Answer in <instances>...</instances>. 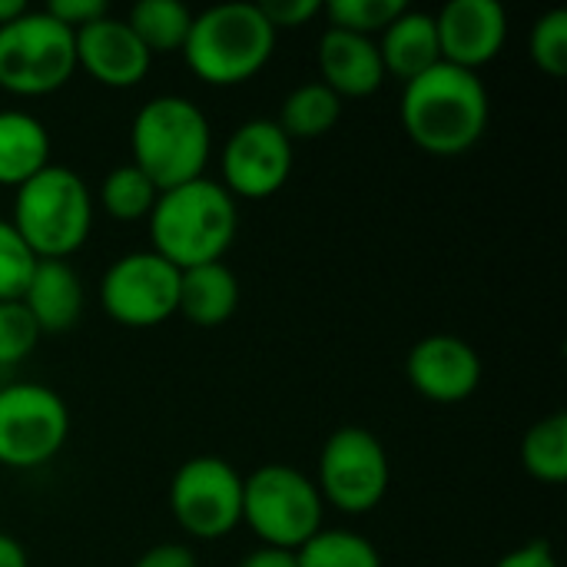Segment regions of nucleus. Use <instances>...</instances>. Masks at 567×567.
<instances>
[{"mask_svg": "<svg viewBox=\"0 0 567 567\" xmlns=\"http://www.w3.org/2000/svg\"><path fill=\"white\" fill-rule=\"evenodd\" d=\"M402 130L432 156H462L488 130L492 100L478 73L439 60L402 86Z\"/></svg>", "mask_w": 567, "mask_h": 567, "instance_id": "nucleus-1", "label": "nucleus"}, {"mask_svg": "<svg viewBox=\"0 0 567 567\" xmlns=\"http://www.w3.org/2000/svg\"><path fill=\"white\" fill-rule=\"evenodd\" d=\"M146 226L156 256H163L176 269H193L206 262H223L236 239L239 213L236 199L216 179L199 176L159 193Z\"/></svg>", "mask_w": 567, "mask_h": 567, "instance_id": "nucleus-2", "label": "nucleus"}, {"mask_svg": "<svg viewBox=\"0 0 567 567\" xmlns=\"http://www.w3.org/2000/svg\"><path fill=\"white\" fill-rule=\"evenodd\" d=\"M133 166L159 189H176L206 176L213 156V130L206 113L176 93L153 96L140 106L130 126Z\"/></svg>", "mask_w": 567, "mask_h": 567, "instance_id": "nucleus-3", "label": "nucleus"}, {"mask_svg": "<svg viewBox=\"0 0 567 567\" xmlns=\"http://www.w3.org/2000/svg\"><path fill=\"white\" fill-rule=\"evenodd\" d=\"M90 186L70 166L50 163L13 189V216L7 219L37 259H63L90 239L93 229Z\"/></svg>", "mask_w": 567, "mask_h": 567, "instance_id": "nucleus-4", "label": "nucleus"}, {"mask_svg": "<svg viewBox=\"0 0 567 567\" xmlns=\"http://www.w3.org/2000/svg\"><path fill=\"white\" fill-rule=\"evenodd\" d=\"M276 40L259 3H219L193 17L183 60L209 86H239L272 60Z\"/></svg>", "mask_w": 567, "mask_h": 567, "instance_id": "nucleus-5", "label": "nucleus"}, {"mask_svg": "<svg viewBox=\"0 0 567 567\" xmlns=\"http://www.w3.org/2000/svg\"><path fill=\"white\" fill-rule=\"evenodd\" d=\"M326 502L309 475L292 465H262L243 478V525L266 545L299 551L326 525Z\"/></svg>", "mask_w": 567, "mask_h": 567, "instance_id": "nucleus-6", "label": "nucleus"}, {"mask_svg": "<svg viewBox=\"0 0 567 567\" xmlns=\"http://www.w3.org/2000/svg\"><path fill=\"white\" fill-rule=\"evenodd\" d=\"M76 73L73 30L47 10H23L0 27V90L13 96H47Z\"/></svg>", "mask_w": 567, "mask_h": 567, "instance_id": "nucleus-7", "label": "nucleus"}, {"mask_svg": "<svg viewBox=\"0 0 567 567\" xmlns=\"http://www.w3.org/2000/svg\"><path fill=\"white\" fill-rule=\"evenodd\" d=\"M312 482L326 505L346 515H369L389 495V452L375 432L362 425H346L326 439Z\"/></svg>", "mask_w": 567, "mask_h": 567, "instance_id": "nucleus-8", "label": "nucleus"}, {"mask_svg": "<svg viewBox=\"0 0 567 567\" xmlns=\"http://www.w3.org/2000/svg\"><path fill=\"white\" fill-rule=\"evenodd\" d=\"M70 435L66 402L40 382L0 389V465L30 472L53 462Z\"/></svg>", "mask_w": 567, "mask_h": 567, "instance_id": "nucleus-9", "label": "nucleus"}, {"mask_svg": "<svg viewBox=\"0 0 567 567\" xmlns=\"http://www.w3.org/2000/svg\"><path fill=\"white\" fill-rule=\"evenodd\" d=\"M169 512L189 538L219 542L243 525V475L216 455H196L169 482Z\"/></svg>", "mask_w": 567, "mask_h": 567, "instance_id": "nucleus-10", "label": "nucleus"}, {"mask_svg": "<svg viewBox=\"0 0 567 567\" xmlns=\"http://www.w3.org/2000/svg\"><path fill=\"white\" fill-rule=\"evenodd\" d=\"M179 269L153 249L126 252L110 262L100 279L103 312L126 329H156L176 316Z\"/></svg>", "mask_w": 567, "mask_h": 567, "instance_id": "nucleus-11", "label": "nucleus"}, {"mask_svg": "<svg viewBox=\"0 0 567 567\" xmlns=\"http://www.w3.org/2000/svg\"><path fill=\"white\" fill-rule=\"evenodd\" d=\"M292 173V140L276 120L239 123L223 146V189L233 199H269Z\"/></svg>", "mask_w": 567, "mask_h": 567, "instance_id": "nucleus-12", "label": "nucleus"}, {"mask_svg": "<svg viewBox=\"0 0 567 567\" xmlns=\"http://www.w3.org/2000/svg\"><path fill=\"white\" fill-rule=\"evenodd\" d=\"M405 375L412 389L435 405H458L482 385V359L472 342L458 336H425L412 346L405 359Z\"/></svg>", "mask_w": 567, "mask_h": 567, "instance_id": "nucleus-13", "label": "nucleus"}, {"mask_svg": "<svg viewBox=\"0 0 567 567\" xmlns=\"http://www.w3.org/2000/svg\"><path fill=\"white\" fill-rule=\"evenodd\" d=\"M442 60L478 73L508 40V13L498 0H449L435 13Z\"/></svg>", "mask_w": 567, "mask_h": 567, "instance_id": "nucleus-14", "label": "nucleus"}, {"mask_svg": "<svg viewBox=\"0 0 567 567\" xmlns=\"http://www.w3.org/2000/svg\"><path fill=\"white\" fill-rule=\"evenodd\" d=\"M73 47L76 70L90 73V80L110 90H133L153 66L150 50L130 30V23L113 13L73 30Z\"/></svg>", "mask_w": 567, "mask_h": 567, "instance_id": "nucleus-15", "label": "nucleus"}, {"mask_svg": "<svg viewBox=\"0 0 567 567\" xmlns=\"http://www.w3.org/2000/svg\"><path fill=\"white\" fill-rule=\"evenodd\" d=\"M316 60H319V83H326L339 100L372 96L385 80L379 43L372 37L326 27V33L319 37Z\"/></svg>", "mask_w": 567, "mask_h": 567, "instance_id": "nucleus-16", "label": "nucleus"}, {"mask_svg": "<svg viewBox=\"0 0 567 567\" xmlns=\"http://www.w3.org/2000/svg\"><path fill=\"white\" fill-rule=\"evenodd\" d=\"M20 306L43 332H66L83 316V282L63 259H37Z\"/></svg>", "mask_w": 567, "mask_h": 567, "instance_id": "nucleus-17", "label": "nucleus"}, {"mask_svg": "<svg viewBox=\"0 0 567 567\" xmlns=\"http://www.w3.org/2000/svg\"><path fill=\"white\" fill-rule=\"evenodd\" d=\"M379 56L385 66V76H399L402 83L422 76L442 60L439 50V30H435V13L425 10H402L382 33Z\"/></svg>", "mask_w": 567, "mask_h": 567, "instance_id": "nucleus-18", "label": "nucleus"}, {"mask_svg": "<svg viewBox=\"0 0 567 567\" xmlns=\"http://www.w3.org/2000/svg\"><path fill=\"white\" fill-rule=\"evenodd\" d=\"M236 309H239V279L226 262L179 269L176 316H183L199 329H216L226 326Z\"/></svg>", "mask_w": 567, "mask_h": 567, "instance_id": "nucleus-19", "label": "nucleus"}, {"mask_svg": "<svg viewBox=\"0 0 567 567\" xmlns=\"http://www.w3.org/2000/svg\"><path fill=\"white\" fill-rule=\"evenodd\" d=\"M50 166V133L23 110H0V186H23Z\"/></svg>", "mask_w": 567, "mask_h": 567, "instance_id": "nucleus-20", "label": "nucleus"}, {"mask_svg": "<svg viewBox=\"0 0 567 567\" xmlns=\"http://www.w3.org/2000/svg\"><path fill=\"white\" fill-rule=\"evenodd\" d=\"M193 17L196 13L179 0H140L123 20L150 50V56H156V53H183Z\"/></svg>", "mask_w": 567, "mask_h": 567, "instance_id": "nucleus-21", "label": "nucleus"}, {"mask_svg": "<svg viewBox=\"0 0 567 567\" xmlns=\"http://www.w3.org/2000/svg\"><path fill=\"white\" fill-rule=\"evenodd\" d=\"M342 116V100L319 80L296 86L279 110V130L296 143V140H319L326 136Z\"/></svg>", "mask_w": 567, "mask_h": 567, "instance_id": "nucleus-22", "label": "nucleus"}, {"mask_svg": "<svg viewBox=\"0 0 567 567\" xmlns=\"http://www.w3.org/2000/svg\"><path fill=\"white\" fill-rule=\"evenodd\" d=\"M525 472L542 485H565L567 482V415L555 412L535 422L522 442Z\"/></svg>", "mask_w": 567, "mask_h": 567, "instance_id": "nucleus-23", "label": "nucleus"}, {"mask_svg": "<svg viewBox=\"0 0 567 567\" xmlns=\"http://www.w3.org/2000/svg\"><path fill=\"white\" fill-rule=\"evenodd\" d=\"M159 189L133 166L123 163L116 169H110L100 183V206L110 219L116 223H143L150 219L153 206H156Z\"/></svg>", "mask_w": 567, "mask_h": 567, "instance_id": "nucleus-24", "label": "nucleus"}, {"mask_svg": "<svg viewBox=\"0 0 567 567\" xmlns=\"http://www.w3.org/2000/svg\"><path fill=\"white\" fill-rule=\"evenodd\" d=\"M299 567H382L375 545L346 528H322L296 551Z\"/></svg>", "mask_w": 567, "mask_h": 567, "instance_id": "nucleus-25", "label": "nucleus"}, {"mask_svg": "<svg viewBox=\"0 0 567 567\" xmlns=\"http://www.w3.org/2000/svg\"><path fill=\"white\" fill-rule=\"evenodd\" d=\"M402 10H405L402 0H329V3H322V13H326L329 27L359 33V37H372V40Z\"/></svg>", "mask_w": 567, "mask_h": 567, "instance_id": "nucleus-26", "label": "nucleus"}, {"mask_svg": "<svg viewBox=\"0 0 567 567\" xmlns=\"http://www.w3.org/2000/svg\"><path fill=\"white\" fill-rule=\"evenodd\" d=\"M528 56L532 63L561 80L567 73V10H548L535 20L532 33H528Z\"/></svg>", "mask_w": 567, "mask_h": 567, "instance_id": "nucleus-27", "label": "nucleus"}, {"mask_svg": "<svg viewBox=\"0 0 567 567\" xmlns=\"http://www.w3.org/2000/svg\"><path fill=\"white\" fill-rule=\"evenodd\" d=\"M33 266L37 256L17 236V229L7 219H0V302H20Z\"/></svg>", "mask_w": 567, "mask_h": 567, "instance_id": "nucleus-28", "label": "nucleus"}, {"mask_svg": "<svg viewBox=\"0 0 567 567\" xmlns=\"http://www.w3.org/2000/svg\"><path fill=\"white\" fill-rule=\"evenodd\" d=\"M40 329L20 302H0V369L20 365L37 349Z\"/></svg>", "mask_w": 567, "mask_h": 567, "instance_id": "nucleus-29", "label": "nucleus"}, {"mask_svg": "<svg viewBox=\"0 0 567 567\" xmlns=\"http://www.w3.org/2000/svg\"><path fill=\"white\" fill-rule=\"evenodd\" d=\"M262 17L269 20V27L279 30H292V27H306L309 20H316L322 13L319 0H272V3H259Z\"/></svg>", "mask_w": 567, "mask_h": 567, "instance_id": "nucleus-30", "label": "nucleus"}, {"mask_svg": "<svg viewBox=\"0 0 567 567\" xmlns=\"http://www.w3.org/2000/svg\"><path fill=\"white\" fill-rule=\"evenodd\" d=\"M43 10L53 20H60L63 27H70V30H80V27H86V23H93V20L110 13V7L103 0H53Z\"/></svg>", "mask_w": 567, "mask_h": 567, "instance_id": "nucleus-31", "label": "nucleus"}, {"mask_svg": "<svg viewBox=\"0 0 567 567\" xmlns=\"http://www.w3.org/2000/svg\"><path fill=\"white\" fill-rule=\"evenodd\" d=\"M133 567H199V565H196V555H193V548H189V545L166 542V545H156V548L143 551Z\"/></svg>", "mask_w": 567, "mask_h": 567, "instance_id": "nucleus-32", "label": "nucleus"}, {"mask_svg": "<svg viewBox=\"0 0 567 567\" xmlns=\"http://www.w3.org/2000/svg\"><path fill=\"white\" fill-rule=\"evenodd\" d=\"M495 567H558V561H555V551L548 542H528V545L502 555Z\"/></svg>", "mask_w": 567, "mask_h": 567, "instance_id": "nucleus-33", "label": "nucleus"}, {"mask_svg": "<svg viewBox=\"0 0 567 567\" xmlns=\"http://www.w3.org/2000/svg\"><path fill=\"white\" fill-rule=\"evenodd\" d=\"M239 567H299L296 561V551H282V548H266L259 545L256 551H249Z\"/></svg>", "mask_w": 567, "mask_h": 567, "instance_id": "nucleus-34", "label": "nucleus"}, {"mask_svg": "<svg viewBox=\"0 0 567 567\" xmlns=\"http://www.w3.org/2000/svg\"><path fill=\"white\" fill-rule=\"evenodd\" d=\"M0 567H30L23 545L17 538L3 535V532H0Z\"/></svg>", "mask_w": 567, "mask_h": 567, "instance_id": "nucleus-35", "label": "nucleus"}, {"mask_svg": "<svg viewBox=\"0 0 567 567\" xmlns=\"http://www.w3.org/2000/svg\"><path fill=\"white\" fill-rule=\"evenodd\" d=\"M23 10H27V3H23V0H0V27H3V23H10V20H17Z\"/></svg>", "mask_w": 567, "mask_h": 567, "instance_id": "nucleus-36", "label": "nucleus"}]
</instances>
